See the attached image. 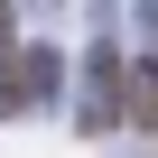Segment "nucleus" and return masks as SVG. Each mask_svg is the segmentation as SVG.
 <instances>
[{"instance_id":"1","label":"nucleus","mask_w":158,"mask_h":158,"mask_svg":"<svg viewBox=\"0 0 158 158\" xmlns=\"http://www.w3.org/2000/svg\"><path fill=\"white\" fill-rule=\"evenodd\" d=\"M65 84V65H56V47H0V112H37L47 93Z\"/></svg>"},{"instance_id":"4","label":"nucleus","mask_w":158,"mask_h":158,"mask_svg":"<svg viewBox=\"0 0 158 158\" xmlns=\"http://www.w3.org/2000/svg\"><path fill=\"white\" fill-rule=\"evenodd\" d=\"M10 37H19V19H10V0H0V47H10Z\"/></svg>"},{"instance_id":"2","label":"nucleus","mask_w":158,"mask_h":158,"mask_svg":"<svg viewBox=\"0 0 158 158\" xmlns=\"http://www.w3.org/2000/svg\"><path fill=\"white\" fill-rule=\"evenodd\" d=\"M121 74H130V65H121V47H102V56H93V93H84V121H121Z\"/></svg>"},{"instance_id":"3","label":"nucleus","mask_w":158,"mask_h":158,"mask_svg":"<svg viewBox=\"0 0 158 158\" xmlns=\"http://www.w3.org/2000/svg\"><path fill=\"white\" fill-rule=\"evenodd\" d=\"M121 121H139V130L158 121V65H130L121 74Z\"/></svg>"}]
</instances>
